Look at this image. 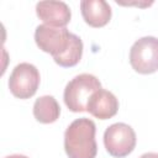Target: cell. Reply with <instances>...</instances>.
Masks as SVG:
<instances>
[{
  "label": "cell",
  "instance_id": "obj_9",
  "mask_svg": "<svg viewBox=\"0 0 158 158\" xmlns=\"http://www.w3.org/2000/svg\"><path fill=\"white\" fill-rule=\"evenodd\" d=\"M80 11L84 21L91 27H102L111 19V7L105 0H83Z\"/></svg>",
  "mask_w": 158,
  "mask_h": 158
},
{
  "label": "cell",
  "instance_id": "obj_5",
  "mask_svg": "<svg viewBox=\"0 0 158 158\" xmlns=\"http://www.w3.org/2000/svg\"><path fill=\"white\" fill-rule=\"evenodd\" d=\"M73 33L65 27H53L48 25H38L35 31V41L38 48L49 53L53 59L60 57L68 49Z\"/></svg>",
  "mask_w": 158,
  "mask_h": 158
},
{
  "label": "cell",
  "instance_id": "obj_1",
  "mask_svg": "<svg viewBox=\"0 0 158 158\" xmlns=\"http://www.w3.org/2000/svg\"><path fill=\"white\" fill-rule=\"evenodd\" d=\"M95 122L86 117L74 120L64 132V149L68 158H95L98 144Z\"/></svg>",
  "mask_w": 158,
  "mask_h": 158
},
{
  "label": "cell",
  "instance_id": "obj_12",
  "mask_svg": "<svg viewBox=\"0 0 158 158\" xmlns=\"http://www.w3.org/2000/svg\"><path fill=\"white\" fill-rule=\"evenodd\" d=\"M139 158H158V153H156V152H148V153L142 154Z\"/></svg>",
  "mask_w": 158,
  "mask_h": 158
},
{
  "label": "cell",
  "instance_id": "obj_13",
  "mask_svg": "<svg viewBox=\"0 0 158 158\" xmlns=\"http://www.w3.org/2000/svg\"><path fill=\"white\" fill-rule=\"evenodd\" d=\"M5 158H28V157H26L23 154H11V156H7Z\"/></svg>",
  "mask_w": 158,
  "mask_h": 158
},
{
  "label": "cell",
  "instance_id": "obj_11",
  "mask_svg": "<svg viewBox=\"0 0 158 158\" xmlns=\"http://www.w3.org/2000/svg\"><path fill=\"white\" fill-rule=\"evenodd\" d=\"M81 56H83V42L77 35L73 33L68 49L60 57L54 58V62L63 68H70L79 63Z\"/></svg>",
  "mask_w": 158,
  "mask_h": 158
},
{
  "label": "cell",
  "instance_id": "obj_8",
  "mask_svg": "<svg viewBox=\"0 0 158 158\" xmlns=\"http://www.w3.org/2000/svg\"><path fill=\"white\" fill-rule=\"evenodd\" d=\"M86 111L99 120L111 118L118 111V100L111 91L100 89L90 96Z\"/></svg>",
  "mask_w": 158,
  "mask_h": 158
},
{
  "label": "cell",
  "instance_id": "obj_3",
  "mask_svg": "<svg viewBox=\"0 0 158 158\" xmlns=\"http://www.w3.org/2000/svg\"><path fill=\"white\" fill-rule=\"evenodd\" d=\"M130 64L139 74L158 70V38L146 36L137 40L130 49Z\"/></svg>",
  "mask_w": 158,
  "mask_h": 158
},
{
  "label": "cell",
  "instance_id": "obj_10",
  "mask_svg": "<svg viewBox=\"0 0 158 158\" xmlns=\"http://www.w3.org/2000/svg\"><path fill=\"white\" fill-rule=\"evenodd\" d=\"M60 106L52 95H43L33 104V116L41 123H52L58 120Z\"/></svg>",
  "mask_w": 158,
  "mask_h": 158
},
{
  "label": "cell",
  "instance_id": "obj_2",
  "mask_svg": "<svg viewBox=\"0 0 158 158\" xmlns=\"http://www.w3.org/2000/svg\"><path fill=\"white\" fill-rule=\"evenodd\" d=\"M100 89L101 83L95 75L83 73L74 77L65 85L63 99L70 111L83 112L86 111V104L90 96Z\"/></svg>",
  "mask_w": 158,
  "mask_h": 158
},
{
  "label": "cell",
  "instance_id": "obj_7",
  "mask_svg": "<svg viewBox=\"0 0 158 158\" xmlns=\"http://www.w3.org/2000/svg\"><path fill=\"white\" fill-rule=\"evenodd\" d=\"M36 14L44 25L65 27L72 17L69 6L63 1H40L36 5Z\"/></svg>",
  "mask_w": 158,
  "mask_h": 158
},
{
  "label": "cell",
  "instance_id": "obj_4",
  "mask_svg": "<svg viewBox=\"0 0 158 158\" xmlns=\"http://www.w3.org/2000/svg\"><path fill=\"white\" fill-rule=\"evenodd\" d=\"M136 132L123 122L112 123L104 132V146L107 153L116 158L128 156L136 147Z\"/></svg>",
  "mask_w": 158,
  "mask_h": 158
},
{
  "label": "cell",
  "instance_id": "obj_6",
  "mask_svg": "<svg viewBox=\"0 0 158 158\" xmlns=\"http://www.w3.org/2000/svg\"><path fill=\"white\" fill-rule=\"evenodd\" d=\"M40 72L31 63L17 64L9 78V89L11 94L19 99L32 98L40 85Z\"/></svg>",
  "mask_w": 158,
  "mask_h": 158
}]
</instances>
